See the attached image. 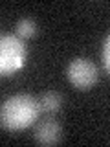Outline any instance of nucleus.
Segmentation results:
<instances>
[{
	"mask_svg": "<svg viewBox=\"0 0 110 147\" xmlns=\"http://www.w3.org/2000/svg\"><path fill=\"white\" fill-rule=\"evenodd\" d=\"M39 99L30 94H15L2 103L0 107V127L9 132L24 131L39 119L40 116Z\"/></svg>",
	"mask_w": 110,
	"mask_h": 147,
	"instance_id": "f257e3e1",
	"label": "nucleus"
},
{
	"mask_svg": "<svg viewBox=\"0 0 110 147\" xmlns=\"http://www.w3.org/2000/svg\"><path fill=\"white\" fill-rule=\"evenodd\" d=\"M28 46L15 33L0 37V76L7 77L18 72L26 64Z\"/></svg>",
	"mask_w": 110,
	"mask_h": 147,
	"instance_id": "f03ea898",
	"label": "nucleus"
},
{
	"mask_svg": "<svg viewBox=\"0 0 110 147\" xmlns=\"http://www.w3.org/2000/svg\"><path fill=\"white\" fill-rule=\"evenodd\" d=\"M66 76H68V81L77 90H90L99 81V68L90 59L77 57L68 64Z\"/></svg>",
	"mask_w": 110,
	"mask_h": 147,
	"instance_id": "7ed1b4c3",
	"label": "nucleus"
},
{
	"mask_svg": "<svg viewBox=\"0 0 110 147\" xmlns=\"http://www.w3.org/2000/svg\"><path fill=\"white\" fill-rule=\"evenodd\" d=\"M33 138L40 145H57L62 138V125L55 118H44L37 123Z\"/></svg>",
	"mask_w": 110,
	"mask_h": 147,
	"instance_id": "20e7f679",
	"label": "nucleus"
},
{
	"mask_svg": "<svg viewBox=\"0 0 110 147\" xmlns=\"http://www.w3.org/2000/svg\"><path fill=\"white\" fill-rule=\"evenodd\" d=\"M39 103H40V110H44V112H48V114H55L62 107V94L57 92V90H48L42 98L39 99Z\"/></svg>",
	"mask_w": 110,
	"mask_h": 147,
	"instance_id": "39448f33",
	"label": "nucleus"
},
{
	"mask_svg": "<svg viewBox=\"0 0 110 147\" xmlns=\"http://www.w3.org/2000/svg\"><path fill=\"white\" fill-rule=\"evenodd\" d=\"M35 33H37V24H35L33 18H20V20L17 22V26H15V35L20 37L22 40L33 37Z\"/></svg>",
	"mask_w": 110,
	"mask_h": 147,
	"instance_id": "423d86ee",
	"label": "nucleus"
},
{
	"mask_svg": "<svg viewBox=\"0 0 110 147\" xmlns=\"http://www.w3.org/2000/svg\"><path fill=\"white\" fill-rule=\"evenodd\" d=\"M101 61H103V68L105 72H110V37L107 35L103 39V44H101Z\"/></svg>",
	"mask_w": 110,
	"mask_h": 147,
	"instance_id": "0eeeda50",
	"label": "nucleus"
}]
</instances>
